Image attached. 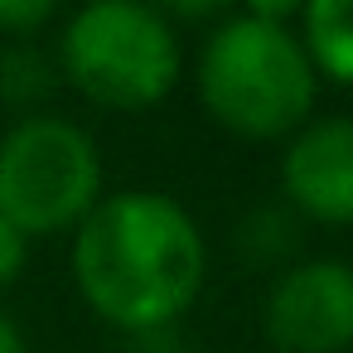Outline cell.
<instances>
[{
	"label": "cell",
	"mask_w": 353,
	"mask_h": 353,
	"mask_svg": "<svg viewBox=\"0 0 353 353\" xmlns=\"http://www.w3.org/2000/svg\"><path fill=\"white\" fill-rule=\"evenodd\" d=\"M242 237V247L252 252V256H261V261H271V256H285L295 242H300V232H295V218H285V213H276V208H261V213H252L242 228H237Z\"/></svg>",
	"instance_id": "cell-9"
},
{
	"label": "cell",
	"mask_w": 353,
	"mask_h": 353,
	"mask_svg": "<svg viewBox=\"0 0 353 353\" xmlns=\"http://www.w3.org/2000/svg\"><path fill=\"white\" fill-rule=\"evenodd\" d=\"M290 6H252L223 15L199 49V97L208 117L237 136L271 141L300 131L319 73L290 30Z\"/></svg>",
	"instance_id": "cell-2"
},
{
	"label": "cell",
	"mask_w": 353,
	"mask_h": 353,
	"mask_svg": "<svg viewBox=\"0 0 353 353\" xmlns=\"http://www.w3.org/2000/svg\"><path fill=\"white\" fill-rule=\"evenodd\" d=\"M281 189L314 223H353V117L305 121L281 155Z\"/></svg>",
	"instance_id": "cell-6"
},
{
	"label": "cell",
	"mask_w": 353,
	"mask_h": 353,
	"mask_svg": "<svg viewBox=\"0 0 353 353\" xmlns=\"http://www.w3.org/2000/svg\"><path fill=\"white\" fill-rule=\"evenodd\" d=\"M54 20V6L49 0H0V39H30L39 25Z\"/></svg>",
	"instance_id": "cell-10"
},
{
	"label": "cell",
	"mask_w": 353,
	"mask_h": 353,
	"mask_svg": "<svg viewBox=\"0 0 353 353\" xmlns=\"http://www.w3.org/2000/svg\"><path fill=\"white\" fill-rule=\"evenodd\" d=\"M102 199L97 141L63 117H25L0 141V213L25 237L78 228Z\"/></svg>",
	"instance_id": "cell-4"
},
{
	"label": "cell",
	"mask_w": 353,
	"mask_h": 353,
	"mask_svg": "<svg viewBox=\"0 0 353 353\" xmlns=\"http://www.w3.org/2000/svg\"><path fill=\"white\" fill-rule=\"evenodd\" d=\"M300 44L314 73L353 88V0H314L300 10Z\"/></svg>",
	"instance_id": "cell-7"
},
{
	"label": "cell",
	"mask_w": 353,
	"mask_h": 353,
	"mask_svg": "<svg viewBox=\"0 0 353 353\" xmlns=\"http://www.w3.org/2000/svg\"><path fill=\"white\" fill-rule=\"evenodd\" d=\"M63 78L102 107H155L179 83V34L141 0H92L59 34Z\"/></svg>",
	"instance_id": "cell-3"
},
{
	"label": "cell",
	"mask_w": 353,
	"mask_h": 353,
	"mask_svg": "<svg viewBox=\"0 0 353 353\" xmlns=\"http://www.w3.org/2000/svg\"><path fill=\"white\" fill-rule=\"evenodd\" d=\"M25 256H30V237L0 213V285H10L25 271Z\"/></svg>",
	"instance_id": "cell-11"
},
{
	"label": "cell",
	"mask_w": 353,
	"mask_h": 353,
	"mask_svg": "<svg viewBox=\"0 0 353 353\" xmlns=\"http://www.w3.org/2000/svg\"><path fill=\"white\" fill-rule=\"evenodd\" d=\"M203 271V232L170 194H107L73 228L78 295L126 334L170 329L199 300Z\"/></svg>",
	"instance_id": "cell-1"
},
{
	"label": "cell",
	"mask_w": 353,
	"mask_h": 353,
	"mask_svg": "<svg viewBox=\"0 0 353 353\" xmlns=\"http://www.w3.org/2000/svg\"><path fill=\"white\" fill-rule=\"evenodd\" d=\"M49 88H54V68H49V59H44L39 49H30V44L20 39V44H10L6 54H0V97H6V102L30 107V102H39Z\"/></svg>",
	"instance_id": "cell-8"
},
{
	"label": "cell",
	"mask_w": 353,
	"mask_h": 353,
	"mask_svg": "<svg viewBox=\"0 0 353 353\" xmlns=\"http://www.w3.org/2000/svg\"><path fill=\"white\" fill-rule=\"evenodd\" d=\"M0 353H30V343H25V334H20V324L0 310Z\"/></svg>",
	"instance_id": "cell-12"
},
{
	"label": "cell",
	"mask_w": 353,
	"mask_h": 353,
	"mask_svg": "<svg viewBox=\"0 0 353 353\" xmlns=\"http://www.w3.org/2000/svg\"><path fill=\"white\" fill-rule=\"evenodd\" d=\"M266 339L281 353H343L353 348V266L319 256L276 276L266 310Z\"/></svg>",
	"instance_id": "cell-5"
}]
</instances>
